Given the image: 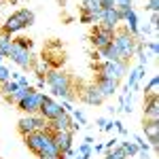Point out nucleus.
I'll return each instance as SVG.
<instances>
[{"label":"nucleus","instance_id":"1","mask_svg":"<svg viewBox=\"0 0 159 159\" xmlns=\"http://www.w3.org/2000/svg\"><path fill=\"white\" fill-rule=\"evenodd\" d=\"M45 83L49 85L51 93L60 100H66V102H74L76 100V93L72 89V79L70 74L64 72V70H49L47 76H45Z\"/></svg>","mask_w":159,"mask_h":159},{"label":"nucleus","instance_id":"2","mask_svg":"<svg viewBox=\"0 0 159 159\" xmlns=\"http://www.w3.org/2000/svg\"><path fill=\"white\" fill-rule=\"evenodd\" d=\"M34 21H36L34 11H30V9H19V11L11 13V15L7 17L4 24H0V32L7 34V36H13V34L21 32V30H25V28L34 25Z\"/></svg>","mask_w":159,"mask_h":159},{"label":"nucleus","instance_id":"3","mask_svg":"<svg viewBox=\"0 0 159 159\" xmlns=\"http://www.w3.org/2000/svg\"><path fill=\"white\" fill-rule=\"evenodd\" d=\"M93 70H96V74L104 76V79H115V81L121 83V79L127 74V64H123V61L102 60L100 64H93Z\"/></svg>","mask_w":159,"mask_h":159},{"label":"nucleus","instance_id":"4","mask_svg":"<svg viewBox=\"0 0 159 159\" xmlns=\"http://www.w3.org/2000/svg\"><path fill=\"white\" fill-rule=\"evenodd\" d=\"M112 43H115V47L119 49L125 60H132L136 53V43H138V38L132 36L125 28L123 30H115V38H112Z\"/></svg>","mask_w":159,"mask_h":159},{"label":"nucleus","instance_id":"5","mask_svg":"<svg viewBox=\"0 0 159 159\" xmlns=\"http://www.w3.org/2000/svg\"><path fill=\"white\" fill-rule=\"evenodd\" d=\"M51 142V132H45V129H38V132H30V134L24 136V144L28 147V151H32L34 155H40L45 144Z\"/></svg>","mask_w":159,"mask_h":159},{"label":"nucleus","instance_id":"6","mask_svg":"<svg viewBox=\"0 0 159 159\" xmlns=\"http://www.w3.org/2000/svg\"><path fill=\"white\" fill-rule=\"evenodd\" d=\"M112 38H115V30H108L106 25L96 24L93 30H91V34H89V43H91V47L96 51H100V49H104L106 45H110Z\"/></svg>","mask_w":159,"mask_h":159},{"label":"nucleus","instance_id":"7","mask_svg":"<svg viewBox=\"0 0 159 159\" xmlns=\"http://www.w3.org/2000/svg\"><path fill=\"white\" fill-rule=\"evenodd\" d=\"M38 129L49 132V125H47V121H45L40 115H25V117H21V119L17 121V132L21 136L30 134V132H38Z\"/></svg>","mask_w":159,"mask_h":159},{"label":"nucleus","instance_id":"8","mask_svg":"<svg viewBox=\"0 0 159 159\" xmlns=\"http://www.w3.org/2000/svg\"><path fill=\"white\" fill-rule=\"evenodd\" d=\"M9 57H11V61H15V64H17L19 68H24V70H30V68L34 66V55H32V51L24 49V47H19V45H15V43H13V47H11Z\"/></svg>","mask_w":159,"mask_h":159},{"label":"nucleus","instance_id":"9","mask_svg":"<svg viewBox=\"0 0 159 159\" xmlns=\"http://www.w3.org/2000/svg\"><path fill=\"white\" fill-rule=\"evenodd\" d=\"M43 91H38V89H34L32 93H28L24 100H19L17 102V108L21 110V112H25V115H38V110H40V102H43Z\"/></svg>","mask_w":159,"mask_h":159},{"label":"nucleus","instance_id":"10","mask_svg":"<svg viewBox=\"0 0 159 159\" xmlns=\"http://www.w3.org/2000/svg\"><path fill=\"white\" fill-rule=\"evenodd\" d=\"M61 112V106L60 102L55 98H51V96H43V102H40V110H38V115L45 119V121H53V119H57Z\"/></svg>","mask_w":159,"mask_h":159},{"label":"nucleus","instance_id":"11","mask_svg":"<svg viewBox=\"0 0 159 159\" xmlns=\"http://www.w3.org/2000/svg\"><path fill=\"white\" fill-rule=\"evenodd\" d=\"M79 98L83 100L85 104H89V106H100V104H104V96L100 93V89L96 87V83H89V85L81 87V89H79Z\"/></svg>","mask_w":159,"mask_h":159},{"label":"nucleus","instance_id":"12","mask_svg":"<svg viewBox=\"0 0 159 159\" xmlns=\"http://www.w3.org/2000/svg\"><path fill=\"white\" fill-rule=\"evenodd\" d=\"M96 87L100 89V93L104 96V100L106 98H112L117 91H119V81H115V79H104V76H100V74H96Z\"/></svg>","mask_w":159,"mask_h":159},{"label":"nucleus","instance_id":"13","mask_svg":"<svg viewBox=\"0 0 159 159\" xmlns=\"http://www.w3.org/2000/svg\"><path fill=\"white\" fill-rule=\"evenodd\" d=\"M144 121H159V96H144Z\"/></svg>","mask_w":159,"mask_h":159},{"label":"nucleus","instance_id":"14","mask_svg":"<svg viewBox=\"0 0 159 159\" xmlns=\"http://www.w3.org/2000/svg\"><path fill=\"white\" fill-rule=\"evenodd\" d=\"M100 24L106 25L108 30H117V25L121 24V15H119V11L112 7V9H102V13H100Z\"/></svg>","mask_w":159,"mask_h":159},{"label":"nucleus","instance_id":"15","mask_svg":"<svg viewBox=\"0 0 159 159\" xmlns=\"http://www.w3.org/2000/svg\"><path fill=\"white\" fill-rule=\"evenodd\" d=\"M121 21H125V30L132 34V36H140V21H138V13L134 9H129L127 13L121 15Z\"/></svg>","mask_w":159,"mask_h":159},{"label":"nucleus","instance_id":"16","mask_svg":"<svg viewBox=\"0 0 159 159\" xmlns=\"http://www.w3.org/2000/svg\"><path fill=\"white\" fill-rule=\"evenodd\" d=\"M142 132L147 136L148 144L153 148L159 147V121H144L142 123Z\"/></svg>","mask_w":159,"mask_h":159},{"label":"nucleus","instance_id":"17","mask_svg":"<svg viewBox=\"0 0 159 159\" xmlns=\"http://www.w3.org/2000/svg\"><path fill=\"white\" fill-rule=\"evenodd\" d=\"M51 138H53L55 147L60 151V155L64 151L72 148V132H51Z\"/></svg>","mask_w":159,"mask_h":159},{"label":"nucleus","instance_id":"18","mask_svg":"<svg viewBox=\"0 0 159 159\" xmlns=\"http://www.w3.org/2000/svg\"><path fill=\"white\" fill-rule=\"evenodd\" d=\"M100 60H108V61H123V64H129V60H125L121 53H119V49L115 47V43H110V45H106L104 49H100Z\"/></svg>","mask_w":159,"mask_h":159},{"label":"nucleus","instance_id":"19","mask_svg":"<svg viewBox=\"0 0 159 159\" xmlns=\"http://www.w3.org/2000/svg\"><path fill=\"white\" fill-rule=\"evenodd\" d=\"M147 76V66H136L134 70L129 72V81H127V89H132V91H136L138 87H140V81Z\"/></svg>","mask_w":159,"mask_h":159},{"label":"nucleus","instance_id":"20","mask_svg":"<svg viewBox=\"0 0 159 159\" xmlns=\"http://www.w3.org/2000/svg\"><path fill=\"white\" fill-rule=\"evenodd\" d=\"M81 13H83V15H96V17H100V13H102V2H100V0H83Z\"/></svg>","mask_w":159,"mask_h":159},{"label":"nucleus","instance_id":"21","mask_svg":"<svg viewBox=\"0 0 159 159\" xmlns=\"http://www.w3.org/2000/svg\"><path fill=\"white\" fill-rule=\"evenodd\" d=\"M132 96H134V91L125 87V89H123V93H121V106H119L117 110H123V112H127V115H129V112L134 110V108H132V104H134V102H132Z\"/></svg>","mask_w":159,"mask_h":159},{"label":"nucleus","instance_id":"22","mask_svg":"<svg viewBox=\"0 0 159 159\" xmlns=\"http://www.w3.org/2000/svg\"><path fill=\"white\" fill-rule=\"evenodd\" d=\"M11 47H13V38L7 36V34H2V36H0V57H2V60H4V57H9Z\"/></svg>","mask_w":159,"mask_h":159},{"label":"nucleus","instance_id":"23","mask_svg":"<svg viewBox=\"0 0 159 159\" xmlns=\"http://www.w3.org/2000/svg\"><path fill=\"white\" fill-rule=\"evenodd\" d=\"M91 153H93L91 144H87V142H81V147H79V151H76L74 159H89V157H91Z\"/></svg>","mask_w":159,"mask_h":159},{"label":"nucleus","instance_id":"24","mask_svg":"<svg viewBox=\"0 0 159 159\" xmlns=\"http://www.w3.org/2000/svg\"><path fill=\"white\" fill-rule=\"evenodd\" d=\"M157 87H159V76H151V81L144 87V96H157Z\"/></svg>","mask_w":159,"mask_h":159},{"label":"nucleus","instance_id":"25","mask_svg":"<svg viewBox=\"0 0 159 159\" xmlns=\"http://www.w3.org/2000/svg\"><path fill=\"white\" fill-rule=\"evenodd\" d=\"M119 147H121V151L127 155V157L138 155V147H136V142H121V140H119Z\"/></svg>","mask_w":159,"mask_h":159},{"label":"nucleus","instance_id":"26","mask_svg":"<svg viewBox=\"0 0 159 159\" xmlns=\"http://www.w3.org/2000/svg\"><path fill=\"white\" fill-rule=\"evenodd\" d=\"M132 4H134V0H115V9L119 11V15H123V13H127L129 9H134Z\"/></svg>","mask_w":159,"mask_h":159},{"label":"nucleus","instance_id":"27","mask_svg":"<svg viewBox=\"0 0 159 159\" xmlns=\"http://www.w3.org/2000/svg\"><path fill=\"white\" fill-rule=\"evenodd\" d=\"M104 159H129V157H127V155L121 151V147L117 144L112 151H108V153H106V157H104Z\"/></svg>","mask_w":159,"mask_h":159},{"label":"nucleus","instance_id":"28","mask_svg":"<svg viewBox=\"0 0 159 159\" xmlns=\"http://www.w3.org/2000/svg\"><path fill=\"white\" fill-rule=\"evenodd\" d=\"M70 117H72V121H74V123H79L81 127H83V125H87V117H85V115H83V110L74 108L72 112H70Z\"/></svg>","mask_w":159,"mask_h":159},{"label":"nucleus","instance_id":"29","mask_svg":"<svg viewBox=\"0 0 159 159\" xmlns=\"http://www.w3.org/2000/svg\"><path fill=\"white\" fill-rule=\"evenodd\" d=\"M13 43H15V45H19V47H24V49H30V51H32V47H34V40H32V38H25V36L13 38Z\"/></svg>","mask_w":159,"mask_h":159},{"label":"nucleus","instance_id":"30","mask_svg":"<svg viewBox=\"0 0 159 159\" xmlns=\"http://www.w3.org/2000/svg\"><path fill=\"white\" fill-rule=\"evenodd\" d=\"M7 81H11V68H7L2 64V57H0V85L7 83Z\"/></svg>","mask_w":159,"mask_h":159},{"label":"nucleus","instance_id":"31","mask_svg":"<svg viewBox=\"0 0 159 159\" xmlns=\"http://www.w3.org/2000/svg\"><path fill=\"white\" fill-rule=\"evenodd\" d=\"M134 138V142H136V147H138V151H147L148 153V148H151V144H148L147 140L142 138V136H132Z\"/></svg>","mask_w":159,"mask_h":159},{"label":"nucleus","instance_id":"32","mask_svg":"<svg viewBox=\"0 0 159 159\" xmlns=\"http://www.w3.org/2000/svg\"><path fill=\"white\" fill-rule=\"evenodd\" d=\"M79 21L81 24H87V25H91V24H100V17H96V15H79Z\"/></svg>","mask_w":159,"mask_h":159},{"label":"nucleus","instance_id":"33","mask_svg":"<svg viewBox=\"0 0 159 159\" xmlns=\"http://www.w3.org/2000/svg\"><path fill=\"white\" fill-rule=\"evenodd\" d=\"M144 47H148V51H151V55H153V57H157V51H159L157 40H151V43H147V40H144Z\"/></svg>","mask_w":159,"mask_h":159},{"label":"nucleus","instance_id":"34","mask_svg":"<svg viewBox=\"0 0 159 159\" xmlns=\"http://www.w3.org/2000/svg\"><path fill=\"white\" fill-rule=\"evenodd\" d=\"M144 9L151 11V13H159V0H147V7Z\"/></svg>","mask_w":159,"mask_h":159},{"label":"nucleus","instance_id":"35","mask_svg":"<svg viewBox=\"0 0 159 159\" xmlns=\"http://www.w3.org/2000/svg\"><path fill=\"white\" fill-rule=\"evenodd\" d=\"M117 144H119V138H117V136H112V138H110L108 142H104V151L108 153V151H112V148L117 147Z\"/></svg>","mask_w":159,"mask_h":159},{"label":"nucleus","instance_id":"36","mask_svg":"<svg viewBox=\"0 0 159 159\" xmlns=\"http://www.w3.org/2000/svg\"><path fill=\"white\" fill-rule=\"evenodd\" d=\"M148 25L153 28V32H157V25H159V13H153V15H151V21H148Z\"/></svg>","mask_w":159,"mask_h":159},{"label":"nucleus","instance_id":"37","mask_svg":"<svg viewBox=\"0 0 159 159\" xmlns=\"http://www.w3.org/2000/svg\"><path fill=\"white\" fill-rule=\"evenodd\" d=\"M115 129H117V132H119L121 136H127V129H125V125H123L119 119H115Z\"/></svg>","mask_w":159,"mask_h":159},{"label":"nucleus","instance_id":"38","mask_svg":"<svg viewBox=\"0 0 159 159\" xmlns=\"http://www.w3.org/2000/svg\"><path fill=\"white\" fill-rule=\"evenodd\" d=\"M17 83H19V87H30L28 76H24V74H19V76H17Z\"/></svg>","mask_w":159,"mask_h":159},{"label":"nucleus","instance_id":"39","mask_svg":"<svg viewBox=\"0 0 159 159\" xmlns=\"http://www.w3.org/2000/svg\"><path fill=\"white\" fill-rule=\"evenodd\" d=\"M74 155H76V151H74V148H68V151H64V153H61V157H64V159H72Z\"/></svg>","mask_w":159,"mask_h":159},{"label":"nucleus","instance_id":"40","mask_svg":"<svg viewBox=\"0 0 159 159\" xmlns=\"http://www.w3.org/2000/svg\"><path fill=\"white\" fill-rule=\"evenodd\" d=\"M115 129V121H106V125L102 127V132H112Z\"/></svg>","mask_w":159,"mask_h":159},{"label":"nucleus","instance_id":"41","mask_svg":"<svg viewBox=\"0 0 159 159\" xmlns=\"http://www.w3.org/2000/svg\"><path fill=\"white\" fill-rule=\"evenodd\" d=\"M106 121H108V119H106V117H98V119H96V125H98L100 129H102V127H104V125H106Z\"/></svg>","mask_w":159,"mask_h":159},{"label":"nucleus","instance_id":"42","mask_svg":"<svg viewBox=\"0 0 159 159\" xmlns=\"http://www.w3.org/2000/svg\"><path fill=\"white\" fill-rule=\"evenodd\" d=\"M138 155H140V159H153V157L147 153V151H138Z\"/></svg>","mask_w":159,"mask_h":159},{"label":"nucleus","instance_id":"43","mask_svg":"<svg viewBox=\"0 0 159 159\" xmlns=\"http://www.w3.org/2000/svg\"><path fill=\"white\" fill-rule=\"evenodd\" d=\"M104 151V144H96V153H102Z\"/></svg>","mask_w":159,"mask_h":159},{"label":"nucleus","instance_id":"44","mask_svg":"<svg viewBox=\"0 0 159 159\" xmlns=\"http://www.w3.org/2000/svg\"><path fill=\"white\" fill-rule=\"evenodd\" d=\"M66 2H68V0H60V4H61V7H66Z\"/></svg>","mask_w":159,"mask_h":159}]
</instances>
